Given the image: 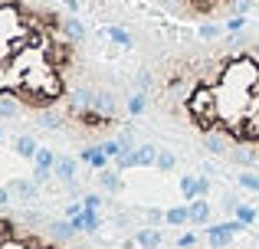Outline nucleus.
Here are the masks:
<instances>
[{"label": "nucleus", "instance_id": "nucleus-1", "mask_svg": "<svg viewBox=\"0 0 259 249\" xmlns=\"http://www.w3.org/2000/svg\"><path fill=\"white\" fill-rule=\"evenodd\" d=\"M72 223H46L39 217H26L20 226L13 217H0V249H85L76 246Z\"/></svg>", "mask_w": 259, "mask_h": 249}, {"label": "nucleus", "instance_id": "nucleus-2", "mask_svg": "<svg viewBox=\"0 0 259 249\" xmlns=\"http://www.w3.org/2000/svg\"><path fill=\"white\" fill-rule=\"evenodd\" d=\"M240 230H243L240 220H230V223H217V226H210V230H207V243H210V249L227 246L230 239H233V233H240Z\"/></svg>", "mask_w": 259, "mask_h": 249}, {"label": "nucleus", "instance_id": "nucleus-3", "mask_svg": "<svg viewBox=\"0 0 259 249\" xmlns=\"http://www.w3.org/2000/svg\"><path fill=\"white\" fill-rule=\"evenodd\" d=\"M203 147H207L210 154H217V158H227L230 147H233V141H230V134H223V131H203Z\"/></svg>", "mask_w": 259, "mask_h": 249}, {"label": "nucleus", "instance_id": "nucleus-4", "mask_svg": "<svg viewBox=\"0 0 259 249\" xmlns=\"http://www.w3.org/2000/svg\"><path fill=\"white\" fill-rule=\"evenodd\" d=\"M92 109H95V112H102V115H108V118H115V115H118V98H115V92H108V89H95V102H92Z\"/></svg>", "mask_w": 259, "mask_h": 249}, {"label": "nucleus", "instance_id": "nucleus-5", "mask_svg": "<svg viewBox=\"0 0 259 249\" xmlns=\"http://www.w3.org/2000/svg\"><path fill=\"white\" fill-rule=\"evenodd\" d=\"M53 174H56V180H63V184L72 187V180H76V161H72V158H56Z\"/></svg>", "mask_w": 259, "mask_h": 249}, {"label": "nucleus", "instance_id": "nucleus-6", "mask_svg": "<svg viewBox=\"0 0 259 249\" xmlns=\"http://www.w3.org/2000/svg\"><path fill=\"white\" fill-rule=\"evenodd\" d=\"M190 223H197V226H207L210 223V204H207V197L190 200Z\"/></svg>", "mask_w": 259, "mask_h": 249}, {"label": "nucleus", "instance_id": "nucleus-7", "mask_svg": "<svg viewBox=\"0 0 259 249\" xmlns=\"http://www.w3.org/2000/svg\"><path fill=\"white\" fill-rule=\"evenodd\" d=\"M10 193L13 197H20V200H33L36 197V180H23V177H17V180H10Z\"/></svg>", "mask_w": 259, "mask_h": 249}, {"label": "nucleus", "instance_id": "nucleus-8", "mask_svg": "<svg viewBox=\"0 0 259 249\" xmlns=\"http://www.w3.org/2000/svg\"><path fill=\"white\" fill-rule=\"evenodd\" d=\"M72 226H76V230H82V233H95V230H99V213L85 207L79 217H72Z\"/></svg>", "mask_w": 259, "mask_h": 249}, {"label": "nucleus", "instance_id": "nucleus-9", "mask_svg": "<svg viewBox=\"0 0 259 249\" xmlns=\"http://www.w3.org/2000/svg\"><path fill=\"white\" fill-rule=\"evenodd\" d=\"M63 33L72 39V43H82V39H85V23L79 17H66L63 20Z\"/></svg>", "mask_w": 259, "mask_h": 249}, {"label": "nucleus", "instance_id": "nucleus-10", "mask_svg": "<svg viewBox=\"0 0 259 249\" xmlns=\"http://www.w3.org/2000/svg\"><path fill=\"white\" fill-rule=\"evenodd\" d=\"M36 151H39V144H36L33 134H20V138H17V154H20V158L33 161V158H36Z\"/></svg>", "mask_w": 259, "mask_h": 249}, {"label": "nucleus", "instance_id": "nucleus-11", "mask_svg": "<svg viewBox=\"0 0 259 249\" xmlns=\"http://www.w3.org/2000/svg\"><path fill=\"white\" fill-rule=\"evenodd\" d=\"M82 161H85V164H92L95 171H102V167L108 164V154L102 151V144H95V147H85V151H82Z\"/></svg>", "mask_w": 259, "mask_h": 249}, {"label": "nucleus", "instance_id": "nucleus-12", "mask_svg": "<svg viewBox=\"0 0 259 249\" xmlns=\"http://www.w3.org/2000/svg\"><path fill=\"white\" fill-rule=\"evenodd\" d=\"M20 109H23V102L17 95H0V118H17Z\"/></svg>", "mask_w": 259, "mask_h": 249}, {"label": "nucleus", "instance_id": "nucleus-13", "mask_svg": "<svg viewBox=\"0 0 259 249\" xmlns=\"http://www.w3.org/2000/svg\"><path fill=\"white\" fill-rule=\"evenodd\" d=\"M99 184L105 187L108 193L121 190V177H118V171H108V167H102V171H99Z\"/></svg>", "mask_w": 259, "mask_h": 249}, {"label": "nucleus", "instance_id": "nucleus-14", "mask_svg": "<svg viewBox=\"0 0 259 249\" xmlns=\"http://www.w3.org/2000/svg\"><path fill=\"white\" fill-rule=\"evenodd\" d=\"M135 158H138V167H151V164H158V147L154 144H141L138 151H135Z\"/></svg>", "mask_w": 259, "mask_h": 249}, {"label": "nucleus", "instance_id": "nucleus-15", "mask_svg": "<svg viewBox=\"0 0 259 249\" xmlns=\"http://www.w3.org/2000/svg\"><path fill=\"white\" fill-rule=\"evenodd\" d=\"M135 243L145 246V249H158L161 246V233L158 230H141V233H135Z\"/></svg>", "mask_w": 259, "mask_h": 249}, {"label": "nucleus", "instance_id": "nucleus-16", "mask_svg": "<svg viewBox=\"0 0 259 249\" xmlns=\"http://www.w3.org/2000/svg\"><path fill=\"white\" fill-rule=\"evenodd\" d=\"M164 217H167V223H171V226H184V223H190V204H187V207H174V210H167Z\"/></svg>", "mask_w": 259, "mask_h": 249}, {"label": "nucleus", "instance_id": "nucleus-17", "mask_svg": "<svg viewBox=\"0 0 259 249\" xmlns=\"http://www.w3.org/2000/svg\"><path fill=\"white\" fill-rule=\"evenodd\" d=\"M181 193L187 197V204L197 200V197H200V177H184L181 180Z\"/></svg>", "mask_w": 259, "mask_h": 249}, {"label": "nucleus", "instance_id": "nucleus-18", "mask_svg": "<svg viewBox=\"0 0 259 249\" xmlns=\"http://www.w3.org/2000/svg\"><path fill=\"white\" fill-rule=\"evenodd\" d=\"M128 115H145V109H148V98H145V92H135L132 98H128Z\"/></svg>", "mask_w": 259, "mask_h": 249}, {"label": "nucleus", "instance_id": "nucleus-19", "mask_svg": "<svg viewBox=\"0 0 259 249\" xmlns=\"http://www.w3.org/2000/svg\"><path fill=\"white\" fill-rule=\"evenodd\" d=\"M39 125L50 128V131H56V128L63 125V115H59V112H53V109H43V112H39Z\"/></svg>", "mask_w": 259, "mask_h": 249}, {"label": "nucleus", "instance_id": "nucleus-20", "mask_svg": "<svg viewBox=\"0 0 259 249\" xmlns=\"http://www.w3.org/2000/svg\"><path fill=\"white\" fill-rule=\"evenodd\" d=\"M115 167H118V171H125V167H138V158H135V147L121 151L118 158H115Z\"/></svg>", "mask_w": 259, "mask_h": 249}, {"label": "nucleus", "instance_id": "nucleus-21", "mask_svg": "<svg viewBox=\"0 0 259 249\" xmlns=\"http://www.w3.org/2000/svg\"><path fill=\"white\" fill-rule=\"evenodd\" d=\"M236 220H240L243 226L256 223V210H253V207H246V204H236Z\"/></svg>", "mask_w": 259, "mask_h": 249}, {"label": "nucleus", "instance_id": "nucleus-22", "mask_svg": "<svg viewBox=\"0 0 259 249\" xmlns=\"http://www.w3.org/2000/svg\"><path fill=\"white\" fill-rule=\"evenodd\" d=\"M227 26H217V23H200V39H220Z\"/></svg>", "mask_w": 259, "mask_h": 249}, {"label": "nucleus", "instance_id": "nucleus-23", "mask_svg": "<svg viewBox=\"0 0 259 249\" xmlns=\"http://www.w3.org/2000/svg\"><path fill=\"white\" fill-rule=\"evenodd\" d=\"M33 164H39V167H53V164H56V154H53L50 147H39L36 158H33Z\"/></svg>", "mask_w": 259, "mask_h": 249}, {"label": "nucleus", "instance_id": "nucleus-24", "mask_svg": "<svg viewBox=\"0 0 259 249\" xmlns=\"http://www.w3.org/2000/svg\"><path fill=\"white\" fill-rule=\"evenodd\" d=\"M154 167H161V171H174V167H177V158H174L171 151H158V164H154Z\"/></svg>", "mask_w": 259, "mask_h": 249}, {"label": "nucleus", "instance_id": "nucleus-25", "mask_svg": "<svg viewBox=\"0 0 259 249\" xmlns=\"http://www.w3.org/2000/svg\"><path fill=\"white\" fill-rule=\"evenodd\" d=\"M108 36H112L118 46H132V36H128V33L121 30V26H108Z\"/></svg>", "mask_w": 259, "mask_h": 249}, {"label": "nucleus", "instance_id": "nucleus-26", "mask_svg": "<svg viewBox=\"0 0 259 249\" xmlns=\"http://www.w3.org/2000/svg\"><path fill=\"white\" fill-rule=\"evenodd\" d=\"M240 187H246V190H256V193H259V177H256V174H249V171H243V174H240Z\"/></svg>", "mask_w": 259, "mask_h": 249}, {"label": "nucleus", "instance_id": "nucleus-27", "mask_svg": "<svg viewBox=\"0 0 259 249\" xmlns=\"http://www.w3.org/2000/svg\"><path fill=\"white\" fill-rule=\"evenodd\" d=\"M102 151H105L108 158H118L121 154V141H102Z\"/></svg>", "mask_w": 259, "mask_h": 249}, {"label": "nucleus", "instance_id": "nucleus-28", "mask_svg": "<svg viewBox=\"0 0 259 249\" xmlns=\"http://www.w3.org/2000/svg\"><path fill=\"white\" fill-rule=\"evenodd\" d=\"M50 174H53V167H39V164H36V171H33V180H36V184H46V180H50Z\"/></svg>", "mask_w": 259, "mask_h": 249}, {"label": "nucleus", "instance_id": "nucleus-29", "mask_svg": "<svg viewBox=\"0 0 259 249\" xmlns=\"http://www.w3.org/2000/svg\"><path fill=\"white\" fill-rule=\"evenodd\" d=\"M243 26H246V17H230L227 30H230V33H243Z\"/></svg>", "mask_w": 259, "mask_h": 249}, {"label": "nucleus", "instance_id": "nucleus-30", "mask_svg": "<svg viewBox=\"0 0 259 249\" xmlns=\"http://www.w3.org/2000/svg\"><path fill=\"white\" fill-rule=\"evenodd\" d=\"M194 243H197V236H194V233H184V236L177 239V246H181V249H190Z\"/></svg>", "mask_w": 259, "mask_h": 249}, {"label": "nucleus", "instance_id": "nucleus-31", "mask_svg": "<svg viewBox=\"0 0 259 249\" xmlns=\"http://www.w3.org/2000/svg\"><path fill=\"white\" fill-rule=\"evenodd\" d=\"M99 204H102L99 193H85V207H89V210H99Z\"/></svg>", "mask_w": 259, "mask_h": 249}, {"label": "nucleus", "instance_id": "nucleus-32", "mask_svg": "<svg viewBox=\"0 0 259 249\" xmlns=\"http://www.w3.org/2000/svg\"><path fill=\"white\" fill-rule=\"evenodd\" d=\"M10 204V187H0V207Z\"/></svg>", "mask_w": 259, "mask_h": 249}, {"label": "nucleus", "instance_id": "nucleus-33", "mask_svg": "<svg viewBox=\"0 0 259 249\" xmlns=\"http://www.w3.org/2000/svg\"><path fill=\"white\" fill-rule=\"evenodd\" d=\"M148 220H151V223H161V220H167V217H161L158 210H148Z\"/></svg>", "mask_w": 259, "mask_h": 249}, {"label": "nucleus", "instance_id": "nucleus-34", "mask_svg": "<svg viewBox=\"0 0 259 249\" xmlns=\"http://www.w3.org/2000/svg\"><path fill=\"white\" fill-rule=\"evenodd\" d=\"M207 193H210V180L200 177V197H207Z\"/></svg>", "mask_w": 259, "mask_h": 249}, {"label": "nucleus", "instance_id": "nucleus-35", "mask_svg": "<svg viewBox=\"0 0 259 249\" xmlns=\"http://www.w3.org/2000/svg\"><path fill=\"white\" fill-rule=\"evenodd\" d=\"M63 4H66V10H72V13L79 10V0H63Z\"/></svg>", "mask_w": 259, "mask_h": 249}, {"label": "nucleus", "instance_id": "nucleus-36", "mask_svg": "<svg viewBox=\"0 0 259 249\" xmlns=\"http://www.w3.org/2000/svg\"><path fill=\"white\" fill-rule=\"evenodd\" d=\"M253 53H256V56H259V39H253Z\"/></svg>", "mask_w": 259, "mask_h": 249}]
</instances>
